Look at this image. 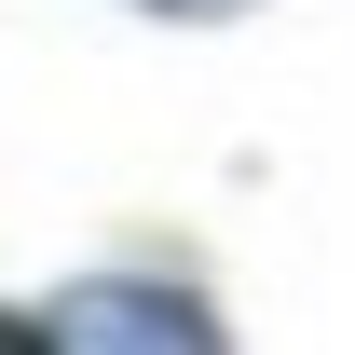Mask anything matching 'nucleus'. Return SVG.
<instances>
[{"mask_svg": "<svg viewBox=\"0 0 355 355\" xmlns=\"http://www.w3.org/2000/svg\"><path fill=\"white\" fill-rule=\"evenodd\" d=\"M55 342H150V355H205L219 342V314L191 301V287H83V301H55Z\"/></svg>", "mask_w": 355, "mask_h": 355, "instance_id": "obj_1", "label": "nucleus"}, {"mask_svg": "<svg viewBox=\"0 0 355 355\" xmlns=\"http://www.w3.org/2000/svg\"><path fill=\"white\" fill-rule=\"evenodd\" d=\"M137 14H178V28H219V14H246V0H137Z\"/></svg>", "mask_w": 355, "mask_h": 355, "instance_id": "obj_2", "label": "nucleus"}, {"mask_svg": "<svg viewBox=\"0 0 355 355\" xmlns=\"http://www.w3.org/2000/svg\"><path fill=\"white\" fill-rule=\"evenodd\" d=\"M0 355H55V328H28V314H0Z\"/></svg>", "mask_w": 355, "mask_h": 355, "instance_id": "obj_3", "label": "nucleus"}]
</instances>
